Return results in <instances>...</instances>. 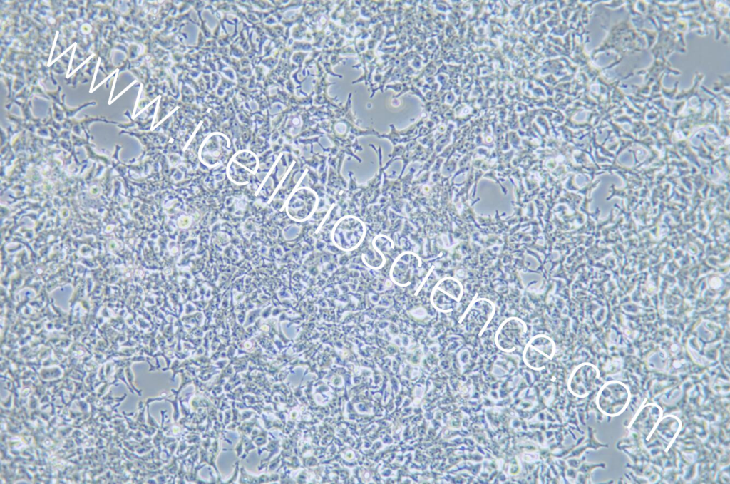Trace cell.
I'll list each match as a JSON object with an SVG mask.
<instances>
[{"mask_svg": "<svg viewBox=\"0 0 730 484\" xmlns=\"http://www.w3.org/2000/svg\"><path fill=\"white\" fill-rule=\"evenodd\" d=\"M366 235L364 222L354 216H345L334 225L331 234L334 244L341 250L352 251L363 242Z\"/></svg>", "mask_w": 730, "mask_h": 484, "instance_id": "obj_1", "label": "cell"}, {"mask_svg": "<svg viewBox=\"0 0 730 484\" xmlns=\"http://www.w3.org/2000/svg\"><path fill=\"white\" fill-rule=\"evenodd\" d=\"M463 287L458 279L447 277L440 279L434 286L430 297L432 306L438 311L448 313L453 311L461 301Z\"/></svg>", "mask_w": 730, "mask_h": 484, "instance_id": "obj_2", "label": "cell"}, {"mask_svg": "<svg viewBox=\"0 0 730 484\" xmlns=\"http://www.w3.org/2000/svg\"><path fill=\"white\" fill-rule=\"evenodd\" d=\"M555 352V344L552 338L545 334H538L526 344L523 351L525 364L535 371L545 368L552 361Z\"/></svg>", "mask_w": 730, "mask_h": 484, "instance_id": "obj_3", "label": "cell"}, {"mask_svg": "<svg viewBox=\"0 0 730 484\" xmlns=\"http://www.w3.org/2000/svg\"><path fill=\"white\" fill-rule=\"evenodd\" d=\"M527 333L526 324L520 318L510 317L504 320L496 331V346L505 352H513L523 342Z\"/></svg>", "mask_w": 730, "mask_h": 484, "instance_id": "obj_4", "label": "cell"}, {"mask_svg": "<svg viewBox=\"0 0 730 484\" xmlns=\"http://www.w3.org/2000/svg\"><path fill=\"white\" fill-rule=\"evenodd\" d=\"M317 203L318 197L314 190L306 187H299L288 198L286 212L295 221H305L312 215Z\"/></svg>", "mask_w": 730, "mask_h": 484, "instance_id": "obj_5", "label": "cell"}, {"mask_svg": "<svg viewBox=\"0 0 730 484\" xmlns=\"http://www.w3.org/2000/svg\"><path fill=\"white\" fill-rule=\"evenodd\" d=\"M421 267L420 258L414 253H401L394 262L390 269L391 281L399 287H407Z\"/></svg>", "mask_w": 730, "mask_h": 484, "instance_id": "obj_6", "label": "cell"}, {"mask_svg": "<svg viewBox=\"0 0 730 484\" xmlns=\"http://www.w3.org/2000/svg\"><path fill=\"white\" fill-rule=\"evenodd\" d=\"M257 170V162L255 156L249 153H240L228 164L227 176L232 182L242 185L250 181Z\"/></svg>", "mask_w": 730, "mask_h": 484, "instance_id": "obj_7", "label": "cell"}, {"mask_svg": "<svg viewBox=\"0 0 730 484\" xmlns=\"http://www.w3.org/2000/svg\"><path fill=\"white\" fill-rule=\"evenodd\" d=\"M495 311V304L490 299L479 298L472 302L468 309L464 318L478 321L485 326L493 316Z\"/></svg>", "mask_w": 730, "mask_h": 484, "instance_id": "obj_8", "label": "cell"}, {"mask_svg": "<svg viewBox=\"0 0 730 484\" xmlns=\"http://www.w3.org/2000/svg\"><path fill=\"white\" fill-rule=\"evenodd\" d=\"M364 263L369 267L374 269H379L384 267L386 259L383 253L374 248H368L364 251L361 256Z\"/></svg>", "mask_w": 730, "mask_h": 484, "instance_id": "obj_9", "label": "cell"}, {"mask_svg": "<svg viewBox=\"0 0 730 484\" xmlns=\"http://www.w3.org/2000/svg\"><path fill=\"white\" fill-rule=\"evenodd\" d=\"M372 247L379 252L384 254L390 252L394 247V244L389 237L383 235H379L375 237L373 240Z\"/></svg>", "mask_w": 730, "mask_h": 484, "instance_id": "obj_10", "label": "cell"}]
</instances>
